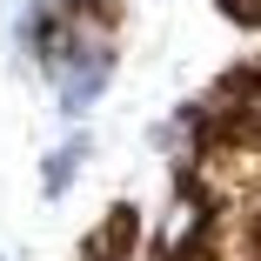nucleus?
<instances>
[{"label":"nucleus","mask_w":261,"mask_h":261,"mask_svg":"<svg viewBox=\"0 0 261 261\" xmlns=\"http://www.w3.org/2000/svg\"><path fill=\"white\" fill-rule=\"evenodd\" d=\"M215 7L234 20V27H248V34H261V0H215Z\"/></svg>","instance_id":"4"},{"label":"nucleus","mask_w":261,"mask_h":261,"mask_svg":"<svg viewBox=\"0 0 261 261\" xmlns=\"http://www.w3.org/2000/svg\"><path fill=\"white\" fill-rule=\"evenodd\" d=\"M0 261H7V254H0Z\"/></svg>","instance_id":"5"},{"label":"nucleus","mask_w":261,"mask_h":261,"mask_svg":"<svg viewBox=\"0 0 261 261\" xmlns=\"http://www.w3.org/2000/svg\"><path fill=\"white\" fill-rule=\"evenodd\" d=\"M94 161V134L87 127H74L54 154H47V161H40V201H67V188L81 181V168Z\"/></svg>","instance_id":"3"},{"label":"nucleus","mask_w":261,"mask_h":261,"mask_svg":"<svg viewBox=\"0 0 261 261\" xmlns=\"http://www.w3.org/2000/svg\"><path fill=\"white\" fill-rule=\"evenodd\" d=\"M207 234H215V201H207L201 188H174V201L161 207V221H154V234H147V254L168 261V254L207 248Z\"/></svg>","instance_id":"1"},{"label":"nucleus","mask_w":261,"mask_h":261,"mask_svg":"<svg viewBox=\"0 0 261 261\" xmlns=\"http://www.w3.org/2000/svg\"><path fill=\"white\" fill-rule=\"evenodd\" d=\"M114 61H121V54H81V61L61 67V81H54L61 121H87V114L100 108V94L114 87Z\"/></svg>","instance_id":"2"}]
</instances>
